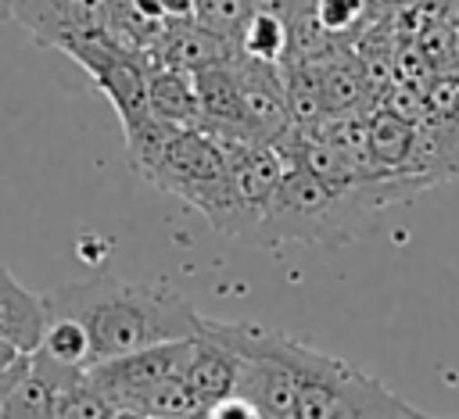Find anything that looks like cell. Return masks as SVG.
<instances>
[{"label":"cell","mask_w":459,"mask_h":419,"mask_svg":"<svg viewBox=\"0 0 459 419\" xmlns=\"http://www.w3.org/2000/svg\"><path fill=\"white\" fill-rule=\"evenodd\" d=\"M147 107L165 125L176 129L201 125V97L194 90V75L161 61H147Z\"/></svg>","instance_id":"cell-10"},{"label":"cell","mask_w":459,"mask_h":419,"mask_svg":"<svg viewBox=\"0 0 459 419\" xmlns=\"http://www.w3.org/2000/svg\"><path fill=\"white\" fill-rule=\"evenodd\" d=\"M208 415H212V419H230V415H237V419H255V415H258V408H255L247 398L230 394V398L215 401V405L208 408Z\"/></svg>","instance_id":"cell-20"},{"label":"cell","mask_w":459,"mask_h":419,"mask_svg":"<svg viewBox=\"0 0 459 419\" xmlns=\"http://www.w3.org/2000/svg\"><path fill=\"white\" fill-rule=\"evenodd\" d=\"M190 340L194 337L151 344V347L126 351V355H115V358H100V362H93L86 369V380L115 405L118 415H133V405L151 387H158L161 380H172V376H183L186 372Z\"/></svg>","instance_id":"cell-4"},{"label":"cell","mask_w":459,"mask_h":419,"mask_svg":"<svg viewBox=\"0 0 459 419\" xmlns=\"http://www.w3.org/2000/svg\"><path fill=\"white\" fill-rule=\"evenodd\" d=\"M25 362H29V355H25V358H22V362H18L14 369H4V372H0V408H4V398L11 394V387H14V380L22 376V369H25Z\"/></svg>","instance_id":"cell-22"},{"label":"cell","mask_w":459,"mask_h":419,"mask_svg":"<svg viewBox=\"0 0 459 419\" xmlns=\"http://www.w3.org/2000/svg\"><path fill=\"white\" fill-rule=\"evenodd\" d=\"M133 415H140V419L204 415V405H201V398L190 390V383H186L183 376H172V380H161L158 387H151V390L133 405Z\"/></svg>","instance_id":"cell-13"},{"label":"cell","mask_w":459,"mask_h":419,"mask_svg":"<svg viewBox=\"0 0 459 419\" xmlns=\"http://www.w3.org/2000/svg\"><path fill=\"white\" fill-rule=\"evenodd\" d=\"M32 351H36V347H32ZM39 351H47V355L57 358V362L82 365V369H90V362H93L86 329H82L75 319H68V315H50L47 333H43V340H39Z\"/></svg>","instance_id":"cell-16"},{"label":"cell","mask_w":459,"mask_h":419,"mask_svg":"<svg viewBox=\"0 0 459 419\" xmlns=\"http://www.w3.org/2000/svg\"><path fill=\"white\" fill-rule=\"evenodd\" d=\"M283 358L294 376V419H420L416 405L384 380L283 333Z\"/></svg>","instance_id":"cell-2"},{"label":"cell","mask_w":459,"mask_h":419,"mask_svg":"<svg viewBox=\"0 0 459 419\" xmlns=\"http://www.w3.org/2000/svg\"><path fill=\"white\" fill-rule=\"evenodd\" d=\"M54 405H57V387L32 365V358L25 362L22 376L14 380L11 394L4 398V408L0 415L4 419H50L54 415Z\"/></svg>","instance_id":"cell-12"},{"label":"cell","mask_w":459,"mask_h":419,"mask_svg":"<svg viewBox=\"0 0 459 419\" xmlns=\"http://www.w3.org/2000/svg\"><path fill=\"white\" fill-rule=\"evenodd\" d=\"M147 183H154L165 193H176L194 211L204 215V222L219 233L240 236V215L230 193V168L226 150L215 133L204 129H176L154 161Z\"/></svg>","instance_id":"cell-3"},{"label":"cell","mask_w":459,"mask_h":419,"mask_svg":"<svg viewBox=\"0 0 459 419\" xmlns=\"http://www.w3.org/2000/svg\"><path fill=\"white\" fill-rule=\"evenodd\" d=\"M237 39H226L212 29H204L197 18H169L158 43L143 54V61H161L183 72H197L215 61H230L237 54Z\"/></svg>","instance_id":"cell-7"},{"label":"cell","mask_w":459,"mask_h":419,"mask_svg":"<svg viewBox=\"0 0 459 419\" xmlns=\"http://www.w3.org/2000/svg\"><path fill=\"white\" fill-rule=\"evenodd\" d=\"M194 4H197V0H158V7H161L169 18H194Z\"/></svg>","instance_id":"cell-21"},{"label":"cell","mask_w":459,"mask_h":419,"mask_svg":"<svg viewBox=\"0 0 459 419\" xmlns=\"http://www.w3.org/2000/svg\"><path fill=\"white\" fill-rule=\"evenodd\" d=\"M68 0H0V18L18 21L39 47H50V36L61 25Z\"/></svg>","instance_id":"cell-15"},{"label":"cell","mask_w":459,"mask_h":419,"mask_svg":"<svg viewBox=\"0 0 459 419\" xmlns=\"http://www.w3.org/2000/svg\"><path fill=\"white\" fill-rule=\"evenodd\" d=\"M237 47H240L244 54L258 57V61L280 64V61L287 57V47H290V25H287V18L255 11V14L247 18V25L240 29Z\"/></svg>","instance_id":"cell-14"},{"label":"cell","mask_w":459,"mask_h":419,"mask_svg":"<svg viewBox=\"0 0 459 419\" xmlns=\"http://www.w3.org/2000/svg\"><path fill=\"white\" fill-rule=\"evenodd\" d=\"M237 376H240V355L222 337H215L204 322H197V333L190 340V362H186L183 380L201 398L204 415H208V408L215 401H222V398H230L237 390Z\"/></svg>","instance_id":"cell-8"},{"label":"cell","mask_w":459,"mask_h":419,"mask_svg":"<svg viewBox=\"0 0 459 419\" xmlns=\"http://www.w3.org/2000/svg\"><path fill=\"white\" fill-rule=\"evenodd\" d=\"M194 18L226 39H240V29L251 18V0H197Z\"/></svg>","instance_id":"cell-17"},{"label":"cell","mask_w":459,"mask_h":419,"mask_svg":"<svg viewBox=\"0 0 459 419\" xmlns=\"http://www.w3.org/2000/svg\"><path fill=\"white\" fill-rule=\"evenodd\" d=\"M22 358H25V351H18L14 344H7V340L0 337V372H4V369H14Z\"/></svg>","instance_id":"cell-23"},{"label":"cell","mask_w":459,"mask_h":419,"mask_svg":"<svg viewBox=\"0 0 459 419\" xmlns=\"http://www.w3.org/2000/svg\"><path fill=\"white\" fill-rule=\"evenodd\" d=\"M54 415H61V419H115L118 412H115V405L90 383V380H82V383H75L68 394H61L57 398V405H54Z\"/></svg>","instance_id":"cell-18"},{"label":"cell","mask_w":459,"mask_h":419,"mask_svg":"<svg viewBox=\"0 0 459 419\" xmlns=\"http://www.w3.org/2000/svg\"><path fill=\"white\" fill-rule=\"evenodd\" d=\"M412 133L416 125L405 122L402 115H394L384 104H373L366 111V136H369V154L373 165L380 172H405L409 161V147H412Z\"/></svg>","instance_id":"cell-11"},{"label":"cell","mask_w":459,"mask_h":419,"mask_svg":"<svg viewBox=\"0 0 459 419\" xmlns=\"http://www.w3.org/2000/svg\"><path fill=\"white\" fill-rule=\"evenodd\" d=\"M312 11L330 36H348L362 25L369 0H312Z\"/></svg>","instance_id":"cell-19"},{"label":"cell","mask_w":459,"mask_h":419,"mask_svg":"<svg viewBox=\"0 0 459 419\" xmlns=\"http://www.w3.org/2000/svg\"><path fill=\"white\" fill-rule=\"evenodd\" d=\"M226 150V168H230V193L240 215V236H247L269 211L276 186L287 172L283 154L273 143L262 140H244V136H219Z\"/></svg>","instance_id":"cell-5"},{"label":"cell","mask_w":459,"mask_h":419,"mask_svg":"<svg viewBox=\"0 0 459 419\" xmlns=\"http://www.w3.org/2000/svg\"><path fill=\"white\" fill-rule=\"evenodd\" d=\"M233 72L240 82V125L247 140L273 143L280 133H287L290 107H287V86L283 68L273 61H258L244 50L233 54Z\"/></svg>","instance_id":"cell-6"},{"label":"cell","mask_w":459,"mask_h":419,"mask_svg":"<svg viewBox=\"0 0 459 419\" xmlns=\"http://www.w3.org/2000/svg\"><path fill=\"white\" fill-rule=\"evenodd\" d=\"M47 322H50V312L43 294H32L14 279L11 269L0 265V337L29 355L32 347H39Z\"/></svg>","instance_id":"cell-9"},{"label":"cell","mask_w":459,"mask_h":419,"mask_svg":"<svg viewBox=\"0 0 459 419\" xmlns=\"http://www.w3.org/2000/svg\"><path fill=\"white\" fill-rule=\"evenodd\" d=\"M50 315L75 319L90 337L93 362L197 333L201 312L169 286L90 276L43 294ZM90 362V365H93Z\"/></svg>","instance_id":"cell-1"}]
</instances>
